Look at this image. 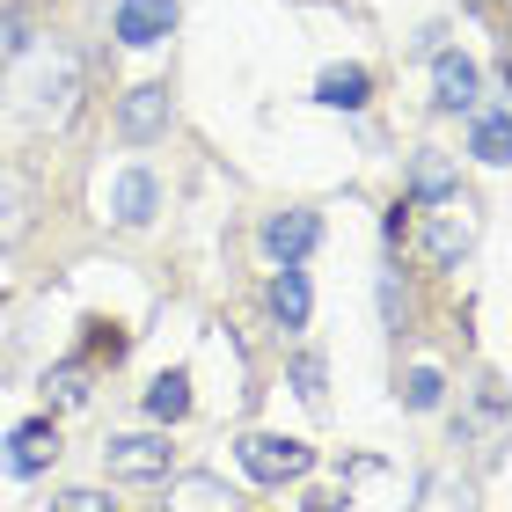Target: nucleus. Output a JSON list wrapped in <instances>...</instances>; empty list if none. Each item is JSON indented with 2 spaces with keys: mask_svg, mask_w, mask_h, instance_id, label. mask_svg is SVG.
<instances>
[{
  "mask_svg": "<svg viewBox=\"0 0 512 512\" xmlns=\"http://www.w3.org/2000/svg\"><path fill=\"white\" fill-rule=\"evenodd\" d=\"M74 103H81V59L66 52V44H37V52H22L15 66V110L30 125H66L74 118Z\"/></svg>",
  "mask_w": 512,
  "mask_h": 512,
  "instance_id": "1",
  "label": "nucleus"
},
{
  "mask_svg": "<svg viewBox=\"0 0 512 512\" xmlns=\"http://www.w3.org/2000/svg\"><path fill=\"white\" fill-rule=\"evenodd\" d=\"M235 461L256 483H293V476L315 469V447H308V439H286V432H249L235 447Z\"/></svg>",
  "mask_w": 512,
  "mask_h": 512,
  "instance_id": "2",
  "label": "nucleus"
},
{
  "mask_svg": "<svg viewBox=\"0 0 512 512\" xmlns=\"http://www.w3.org/2000/svg\"><path fill=\"white\" fill-rule=\"evenodd\" d=\"M169 461H176V447H169V439H154V432H125V439H110V447H103V469L118 483H161V476H169Z\"/></svg>",
  "mask_w": 512,
  "mask_h": 512,
  "instance_id": "3",
  "label": "nucleus"
},
{
  "mask_svg": "<svg viewBox=\"0 0 512 512\" xmlns=\"http://www.w3.org/2000/svg\"><path fill=\"white\" fill-rule=\"evenodd\" d=\"M417 249H425V264L454 271L461 256L476 249V213H469V205H447V213H432L425 227H417Z\"/></svg>",
  "mask_w": 512,
  "mask_h": 512,
  "instance_id": "4",
  "label": "nucleus"
},
{
  "mask_svg": "<svg viewBox=\"0 0 512 512\" xmlns=\"http://www.w3.org/2000/svg\"><path fill=\"white\" fill-rule=\"evenodd\" d=\"M118 132L132 139V147H147V139L169 132V88L147 81V88H132V96L118 103Z\"/></svg>",
  "mask_w": 512,
  "mask_h": 512,
  "instance_id": "5",
  "label": "nucleus"
},
{
  "mask_svg": "<svg viewBox=\"0 0 512 512\" xmlns=\"http://www.w3.org/2000/svg\"><path fill=\"white\" fill-rule=\"evenodd\" d=\"M52 461H59V425L52 417H30V425L8 432V469L15 476H44Z\"/></svg>",
  "mask_w": 512,
  "mask_h": 512,
  "instance_id": "6",
  "label": "nucleus"
},
{
  "mask_svg": "<svg viewBox=\"0 0 512 512\" xmlns=\"http://www.w3.org/2000/svg\"><path fill=\"white\" fill-rule=\"evenodd\" d=\"M169 30H176V0H118V44L147 52V44H161Z\"/></svg>",
  "mask_w": 512,
  "mask_h": 512,
  "instance_id": "7",
  "label": "nucleus"
},
{
  "mask_svg": "<svg viewBox=\"0 0 512 512\" xmlns=\"http://www.w3.org/2000/svg\"><path fill=\"white\" fill-rule=\"evenodd\" d=\"M432 81H439V110H476L483 103V74H476V59H461V52H439Z\"/></svg>",
  "mask_w": 512,
  "mask_h": 512,
  "instance_id": "8",
  "label": "nucleus"
},
{
  "mask_svg": "<svg viewBox=\"0 0 512 512\" xmlns=\"http://www.w3.org/2000/svg\"><path fill=\"white\" fill-rule=\"evenodd\" d=\"M154 205H161V183L147 169H125L118 183H110V220H118V227H147Z\"/></svg>",
  "mask_w": 512,
  "mask_h": 512,
  "instance_id": "9",
  "label": "nucleus"
},
{
  "mask_svg": "<svg viewBox=\"0 0 512 512\" xmlns=\"http://www.w3.org/2000/svg\"><path fill=\"white\" fill-rule=\"evenodd\" d=\"M315 242H322V220L315 213H271L264 220V249L278 256V264H300Z\"/></svg>",
  "mask_w": 512,
  "mask_h": 512,
  "instance_id": "10",
  "label": "nucleus"
},
{
  "mask_svg": "<svg viewBox=\"0 0 512 512\" xmlns=\"http://www.w3.org/2000/svg\"><path fill=\"white\" fill-rule=\"evenodd\" d=\"M417 512H483V505H476V483L461 469H425V483H417Z\"/></svg>",
  "mask_w": 512,
  "mask_h": 512,
  "instance_id": "11",
  "label": "nucleus"
},
{
  "mask_svg": "<svg viewBox=\"0 0 512 512\" xmlns=\"http://www.w3.org/2000/svg\"><path fill=\"white\" fill-rule=\"evenodd\" d=\"M169 512H242V498L227 491L220 476L191 469V476H176V491H169Z\"/></svg>",
  "mask_w": 512,
  "mask_h": 512,
  "instance_id": "12",
  "label": "nucleus"
},
{
  "mask_svg": "<svg viewBox=\"0 0 512 512\" xmlns=\"http://www.w3.org/2000/svg\"><path fill=\"white\" fill-rule=\"evenodd\" d=\"M366 96H374V74H366V66H330V74L315 81V103H330V110H366Z\"/></svg>",
  "mask_w": 512,
  "mask_h": 512,
  "instance_id": "13",
  "label": "nucleus"
},
{
  "mask_svg": "<svg viewBox=\"0 0 512 512\" xmlns=\"http://www.w3.org/2000/svg\"><path fill=\"white\" fill-rule=\"evenodd\" d=\"M271 315L286 322V330H308V271L300 264H286L271 278Z\"/></svg>",
  "mask_w": 512,
  "mask_h": 512,
  "instance_id": "14",
  "label": "nucleus"
},
{
  "mask_svg": "<svg viewBox=\"0 0 512 512\" xmlns=\"http://www.w3.org/2000/svg\"><path fill=\"white\" fill-rule=\"evenodd\" d=\"M454 191V161L439 154V147H417L410 161V198H447Z\"/></svg>",
  "mask_w": 512,
  "mask_h": 512,
  "instance_id": "15",
  "label": "nucleus"
},
{
  "mask_svg": "<svg viewBox=\"0 0 512 512\" xmlns=\"http://www.w3.org/2000/svg\"><path fill=\"white\" fill-rule=\"evenodd\" d=\"M147 417H161V425H176V417H191V374H161L154 388H147Z\"/></svg>",
  "mask_w": 512,
  "mask_h": 512,
  "instance_id": "16",
  "label": "nucleus"
},
{
  "mask_svg": "<svg viewBox=\"0 0 512 512\" xmlns=\"http://www.w3.org/2000/svg\"><path fill=\"white\" fill-rule=\"evenodd\" d=\"M22 235H30V198H22V183L0 176V249H15Z\"/></svg>",
  "mask_w": 512,
  "mask_h": 512,
  "instance_id": "17",
  "label": "nucleus"
},
{
  "mask_svg": "<svg viewBox=\"0 0 512 512\" xmlns=\"http://www.w3.org/2000/svg\"><path fill=\"white\" fill-rule=\"evenodd\" d=\"M44 395H52L59 410H74V403H88V366H81V359H66V366H52V374H44Z\"/></svg>",
  "mask_w": 512,
  "mask_h": 512,
  "instance_id": "18",
  "label": "nucleus"
},
{
  "mask_svg": "<svg viewBox=\"0 0 512 512\" xmlns=\"http://www.w3.org/2000/svg\"><path fill=\"white\" fill-rule=\"evenodd\" d=\"M476 161H505V103H483V118H476Z\"/></svg>",
  "mask_w": 512,
  "mask_h": 512,
  "instance_id": "19",
  "label": "nucleus"
},
{
  "mask_svg": "<svg viewBox=\"0 0 512 512\" xmlns=\"http://www.w3.org/2000/svg\"><path fill=\"white\" fill-rule=\"evenodd\" d=\"M439 395H447V381H439V366H417V374L403 381V403H410V410H439Z\"/></svg>",
  "mask_w": 512,
  "mask_h": 512,
  "instance_id": "20",
  "label": "nucleus"
},
{
  "mask_svg": "<svg viewBox=\"0 0 512 512\" xmlns=\"http://www.w3.org/2000/svg\"><path fill=\"white\" fill-rule=\"evenodd\" d=\"M322 381H330V374H322V359H315V352H300V359H293V388L308 395V403H322Z\"/></svg>",
  "mask_w": 512,
  "mask_h": 512,
  "instance_id": "21",
  "label": "nucleus"
},
{
  "mask_svg": "<svg viewBox=\"0 0 512 512\" xmlns=\"http://www.w3.org/2000/svg\"><path fill=\"white\" fill-rule=\"evenodd\" d=\"M125 330H118V322H88V352H110V359H125Z\"/></svg>",
  "mask_w": 512,
  "mask_h": 512,
  "instance_id": "22",
  "label": "nucleus"
},
{
  "mask_svg": "<svg viewBox=\"0 0 512 512\" xmlns=\"http://www.w3.org/2000/svg\"><path fill=\"white\" fill-rule=\"evenodd\" d=\"M52 512H118V505H110L103 491H59V498H52Z\"/></svg>",
  "mask_w": 512,
  "mask_h": 512,
  "instance_id": "23",
  "label": "nucleus"
},
{
  "mask_svg": "<svg viewBox=\"0 0 512 512\" xmlns=\"http://www.w3.org/2000/svg\"><path fill=\"white\" fill-rule=\"evenodd\" d=\"M381 322L403 330V286H395V271H381Z\"/></svg>",
  "mask_w": 512,
  "mask_h": 512,
  "instance_id": "24",
  "label": "nucleus"
},
{
  "mask_svg": "<svg viewBox=\"0 0 512 512\" xmlns=\"http://www.w3.org/2000/svg\"><path fill=\"white\" fill-rule=\"evenodd\" d=\"M161 512H169V505H161Z\"/></svg>",
  "mask_w": 512,
  "mask_h": 512,
  "instance_id": "25",
  "label": "nucleus"
}]
</instances>
